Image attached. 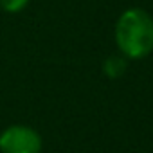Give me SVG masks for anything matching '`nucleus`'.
<instances>
[{"mask_svg":"<svg viewBox=\"0 0 153 153\" xmlns=\"http://www.w3.org/2000/svg\"><path fill=\"white\" fill-rule=\"evenodd\" d=\"M31 0H0V7L6 13H20L22 9L27 7Z\"/></svg>","mask_w":153,"mask_h":153,"instance_id":"nucleus-4","label":"nucleus"},{"mask_svg":"<svg viewBox=\"0 0 153 153\" xmlns=\"http://www.w3.org/2000/svg\"><path fill=\"white\" fill-rule=\"evenodd\" d=\"M103 68L108 78H121L126 70V58L124 56H110L105 61Z\"/></svg>","mask_w":153,"mask_h":153,"instance_id":"nucleus-3","label":"nucleus"},{"mask_svg":"<svg viewBox=\"0 0 153 153\" xmlns=\"http://www.w3.org/2000/svg\"><path fill=\"white\" fill-rule=\"evenodd\" d=\"M115 43L126 59H140L153 51V18L140 7L126 9L115 24Z\"/></svg>","mask_w":153,"mask_h":153,"instance_id":"nucleus-1","label":"nucleus"},{"mask_svg":"<svg viewBox=\"0 0 153 153\" xmlns=\"http://www.w3.org/2000/svg\"><path fill=\"white\" fill-rule=\"evenodd\" d=\"M42 135L27 124H13L0 131V153H40Z\"/></svg>","mask_w":153,"mask_h":153,"instance_id":"nucleus-2","label":"nucleus"}]
</instances>
